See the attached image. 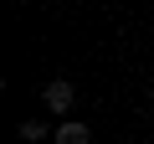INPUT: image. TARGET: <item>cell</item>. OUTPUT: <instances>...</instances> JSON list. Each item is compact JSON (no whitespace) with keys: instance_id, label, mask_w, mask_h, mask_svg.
Wrapping results in <instances>:
<instances>
[{"instance_id":"cell-4","label":"cell","mask_w":154,"mask_h":144,"mask_svg":"<svg viewBox=\"0 0 154 144\" xmlns=\"http://www.w3.org/2000/svg\"><path fill=\"white\" fill-rule=\"evenodd\" d=\"M16 5H31V0H16Z\"/></svg>"},{"instance_id":"cell-5","label":"cell","mask_w":154,"mask_h":144,"mask_svg":"<svg viewBox=\"0 0 154 144\" xmlns=\"http://www.w3.org/2000/svg\"><path fill=\"white\" fill-rule=\"evenodd\" d=\"M149 103H154V88H149Z\"/></svg>"},{"instance_id":"cell-1","label":"cell","mask_w":154,"mask_h":144,"mask_svg":"<svg viewBox=\"0 0 154 144\" xmlns=\"http://www.w3.org/2000/svg\"><path fill=\"white\" fill-rule=\"evenodd\" d=\"M41 103H46V113L67 118V113H72V103H77V88H72V77H51V83L41 88Z\"/></svg>"},{"instance_id":"cell-3","label":"cell","mask_w":154,"mask_h":144,"mask_svg":"<svg viewBox=\"0 0 154 144\" xmlns=\"http://www.w3.org/2000/svg\"><path fill=\"white\" fill-rule=\"evenodd\" d=\"M51 134H57V129H51L46 118H26V124L16 129V139H21V144H36V139H51Z\"/></svg>"},{"instance_id":"cell-2","label":"cell","mask_w":154,"mask_h":144,"mask_svg":"<svg viewBox=\"0 0 154 144\" xmlns=\"http://www.w3.org/2000/svg\"><path fill=\"white\" fill-rule=\"evenodd\" d=\"M51 144H93V129H88L82 118H62L57 134H51Z\"/></svg>"}]
</instances>
